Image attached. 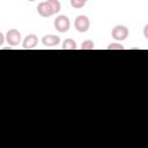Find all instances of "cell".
Returning <instances> with one entry per match:
<instances>
[{
	"label": "cell",
	"mask_w": 148,
	"mask_h": 148,
	"mask_svg": "<svg viewBox=\"0 0 148 148\" xmlns=\"http://www.w3.org/2000/svg\"><path fill=\"white\" fill-rule=\"evenodd\" d=\"M84 1H86V2H87V1H88V0H84Z\"/></svg>",
	"instance_id": "obj_16"
},
{
	"label": "cell",
	"mask_w": 148,
	"mask_h": 148,
	"mask_svg": "<svg viewBox=\"0 0 148 148\" xmlns=\"http://www.w3.org/2000/svg\"><path fill=\"white\" fill-rule=\"evenodd\" d=\"M71 6L73 8H82L86 6V1L84 0H71Z\"/></svg>",
	"instance_id": "obj_11"
},
{
	"label": "cell",
	"mask_w": 148,
	"mask_h": 148,
	"mask_svg": "<svg viewBox=\"0 0 148 148\" xmlns=\"http://www.w3.org/2000/svg\"><path fill=\"white\" fill-rule=\"evenodd\" d=\"M37 13L42 17H50V16L53 15V12H52L50 5L47 3V1H44V2L38 3V6H37Z\"/></svg>",
	"instance_id": "obj_6"
},
{
	"label": "cell",
	"mask_w": 148,
	"mask_h": 148,
	"mask_svg": "<svg viewBox=\"0 0 148 148\" xmlns=\"http://www.w3.org/2000/svg\"><path fill=\"white\" fill-rule=\"evenodd\" d=\"M42 43L44 46H49V47H53L59 45L60 43V37L56 36V35H45L42 38Z\"/></svg>",
	"instance_id": "obj_7"
},
{
	"label": "cell",
	"mask_w": 148,
	"mask_h": 148,
	"mask_svg": "<svg viewBox=\"0 0 148 148\" xmlns=\"http://www.w3.org/2000/svg\"><path fill=\"white\" fill-rule=\"evenodd\" d=\"M62 49L64 50H75L76 49V43L72 38H67L62 42Z\"/></svg>",
	"instance_id": "obj_9"
},
{
	"label": "cell",
	"mask_w": 148,
	"mask_h": 148,
	"mask_svg": "<svg viewBox=\"0 0 148 148\" xmlns=\"http://www.w3.org/2000/svg\"><path fill=\"white\" fill-rule=\"evenodd\" d=\"M37 44H38L37 36L34 35V34H30L24 38V40L22 43V46H23L24 50H31V49H35L37 46Z\"/></svg>",
	"instance_id": "obj_5"
},
{
	"label": "cell",
	"mask_w": 148,
	"mask_h": 148,
	"mask_svg": "<svg viewBox=\"0 0 148 148\" xmlns=\"http://www.w3.org/2000/svg\"><path fill=\"white\" fill-rule=\"evenodd\" d=\"M128 28L125 27V25H121V24H118L116 27H113L112 31H111V36L113 39L118 40V42H121V40H125L127 37H128Z\"/></svg>",
	"instance_id": "obj_2"
},
{
	"label": "cell",
	"mask_w": 148,
	"mask_h": 148,
	"mask_svg": "<svg viewBox=\"0 0 148 148\" xmlns=\"http://www.w3.org/2000/svg\"><path fill=\"white\" fill-rule=\"evenodd\" d=\"M53 24H54L56 30L62 34V32H67L69 30L71 21H69V18L66 15H59V16L56 17Z\"/></svg>",
	"instance_id": "obj_1"
},
{
	"label": "cell",
	"mask_w": 148,
	"mask_h": 148,
	"mask_svg": "<svg viewBox=\"0 0 148 148\" xmlns=\"http://www.w3.org/2000/svg\"><path fill=\"white\" fill-rule=\"evenodd\" d=\"M5 38H6V36H5V35H3L2 32H0V46H2V45H3Z\"/></svg>",
	"instance_id": "obj_14"
},
{
	"label": "cell",
	"mask_w": 148,
	"mask_h": 148,
	"mask_svg": "<svg viewBox=\"0 0 148 148\" xmlns=\"http://www.w3.org/2000/svg\"><path fill=\"white\" fill-rule=\"evenodd\" d=\"M94 47H95V43L91 39H87L81 44L82 50H94Z\"/></svg>",
	"instance_id": "obj_10"
},
{
	"label": "cell",
	"mask_w": 148,
	"mask_h": 148,
	"mask_svg": "<svg viewBox=\"0 0 148 148\" xmlns=\"http://www.w3.org/2000/svg\"><path fill=\"white\" fill-rule=\"evenodd\" d=\"M6 40L10 46H16L21 42V32L16 29H9L6 32Z\"/></svg>",
	"instance_id": "obj_4"
},
{
	"label": "cell",
	"mask_w": 148,
	"mask_h": 148,
	"mask_svg": "<svg viewBox=\"0 0 148 148\" xmlns=\"http://www.w3.org/2000/svg\"><path fill=\"white\" fill-rule=\"evenodd\" d=\"M46 1H47V3L50 5V7H51L53 14H58V13L60 12V9H61V3H60L59 0H46Z\"/></svg>",
	"instance_id": "obj_8"
},
{
	"label": "cell",
	"mask_w": 148,
	"mask_h": 148,
	"mask_svg": "<svg viewBox=\"0 0 148 148\" xmlns=\"http://www.w3.org/2000/svg\"><path fill=\"white\" fill-rule=\"evenodd\" d=\"M106 49H108V50H124L125 47H124L120 43H111V44L108 45Z\"/></svg>",
	"instance_id": "obj_12"
},
{
	"label": "cell",
	"mask_w": 148,
	"mask_h": 148,
	"mask_svg": "<svg viewBox=\"0 0 148 148\" xmlns=\"http://www.w3.org/2000/svg\"><path fill=\"white\" fill-rule=\"evenodd\" d=\"M74 27L79 32H87L90 28V20L86 15H79L74 21Z\"/></svg>",
	"instance_id": "obj_3"
},
{
	"label": "cell",
	"mask_w": 148,
	"mask_h": 148,
	"mask_svg": "<svg viewBox=\"0 0 148 148\" xmlns=\"http://www.w3.org/2000/svg\"><path fill=\"white\" fill-rule=\"evenodd\" d=\"M143 36H145V38L146 39H148V23L145 25V28H143Z\"/></svg>",
	"instance_id": "obj_13"
},
{
	"label": "cell",
	"mask_w": 148,
	"mask_h": 148,
	"mask_svg": "<svg viewBox=\"0 0 148 148\" xmlns=\"http://www.w3.org/2000/svg\"><path fill=\"white\" fill-rule=\"evenodd\" d=\"M27 1H29V2H34V1H36V0H27Z\"/></svg>",
	"instance_id": "obj_15"
}]
</instances>
